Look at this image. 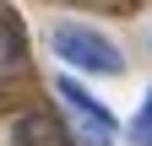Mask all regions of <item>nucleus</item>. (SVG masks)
Wrapping results in <instances>:
<instances>
[{"mask_svg":"<svg viewBox=\"0 0 152 146\" xmlns=\"http://www.w3.org/2000/svg\"><path fill=\"white\" fill-rule=\"evenodd\" d=\"M22 54H27V43H22V27H16L6 11H0V70H6V65H16Z\"/></svg>","mask_w":152,"mask_h":146,"instance_id":"obj_4","label":"nucleus"},{"mask_svg":"<svg viewBox=\"0 0 152 146\" xmlns=\"http://www.w3.org/2000/svg\"><path fill=\"white\" fill-rule=\"evenodd\" d=\"M49 49L60 54L71 70H87V76H120L125 70V54L114 49V38H103V33L87 27V22H60L49 33Z\"/></svg>","mask_w":152,"mask_h":146,"instance_id":"obj_1","label":"nucleus"},{"mask_svg":"<svg viewBox=\"0 0 152 146\" xmlns=\"http://www.w3.org/2000/svg\"><path fill=\"white\" fill-rule=\"evenodd\" d=\"M130 141H136V146H152V92L141 98V114L130 119Z\"/></svg>","mask_w":152,"mask_h":146,"instance_id":"obj_5","label":"nucleus"},{"mask_svg":"<svg viewBox=\"0 0 152 146\" xmlns=\"http://www.w3.org/2000/svg\"><path fill=\"white\" fill-rule=\"evenodd\" d=\"M16 146H65V135L49 114H22L16 119Z\"/></svg>","mask_w":152,"mask_h":146,"instance_id":"obj_3","label":"nucleus"},{"mask_svg":"<svg viewBox=\"0 0 152 146\" xmlns=\"http://www.w3.org/2000/svg\"><path fill=\"white\" fill-rule=\"evenodd\" d=\"M54 92H60V103L71 108V119H76V130H82L87 146H114V135H120V119L109 114V108L87 92L76 76H54Z\"/></svg>","mask_w":152,"mask_h":146,"instance_id":"obj_2","label":"nucleus"}]
</instances>
